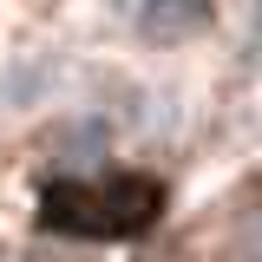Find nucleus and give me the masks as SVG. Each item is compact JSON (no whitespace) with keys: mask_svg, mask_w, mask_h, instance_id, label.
I'll return each mask as SVG.
<instances>
[{"mask_svg":"<svg viewBox=\"0 0 262 262\" xmlns=\"http://www.w3.org/2000/svg\"><path fill=\"white\" fill-rule=\"evenodd\" d=\"M203 20V7H144V33H196Z\"/></svg>","mask_w":262,"mask_h":262,"instance_id":"nucleus-1","label":"nucleus"},{"mask_svg":"<svg viewBox=\"0 0 262 262\" xmlns=\"http://www.w3.org/2000/svg\"><path fill=\"white\" fill-rule=\"evenodd\" d=\"M229 262H262V210H249L236 223V243H229Z\"/></svg>","mask_w":262,"mask_h":262,"instance_id":"nucleus-2","label":"nucleus"}]
</instances>
